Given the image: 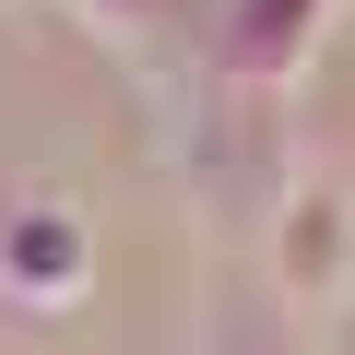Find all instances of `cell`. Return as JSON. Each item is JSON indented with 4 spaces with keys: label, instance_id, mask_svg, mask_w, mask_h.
<instances>
[{
    "label": "cell",
    "instance_id": "6da1fadb",
    "mask_svg": "<svg viewBox=\"0 0 355 355\" xmlns=\"http://www.w3.org/2000/svg\"><path fill=\"white\" fill-rule=\"evenodd\" d=\"M272 296H284V308H343V296H355V214H343L331 190H296V202H284Z\"/></svg>",
    "mask_w": 355,
    "mask_h": 355
},
{
    "label": "cell",
    "instance_id": "7a4b0ae2",
    "mask_svg": "<svg viewBox=\"0 0 355 355\" xmlns=\"http://www.w3.org/2000/svg\"><path fill=\"white\" fill-rule=\"evenodd\" d=\"M0 284H12L24 308H71L83 296V225H71V202H24L12 214V237H0Z\"/></svg>",
    "mask_w": 355,
    "mask_h": 355
},
{
    "label": "cell",
    "instance_id": "277c9868",
    "mask_svg": "<svg viewBox=\"0 0 355 355\" xmlns=\"http://www.w3.org/2000/svg\"><path fill=\"white\" fill-rule=\"evenodd\" d=\"M320 355H355V296H343V308H320Z\"/></svg>",
    "mask_w": 355,
    "mask_h": 355
},
{
    "label": "cell",
    "instance_id": "3957f363",
    "mask_svg": "<svg viewBox=\"0 0 355 355\" xmlns=\"http://www.w3.org/2000/svg\"><path fill=\"white\" fill-rule=\"evenodd\" d=\"M202 355H308V331L284 320V296H272V308H214Z\"/></svg>",
    "mask_w": 355,
    "mask_h": 355
}]
</instances>
